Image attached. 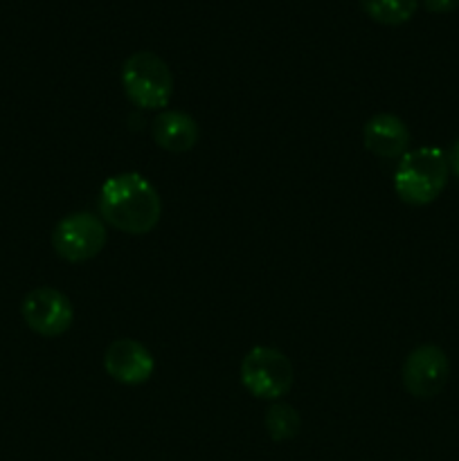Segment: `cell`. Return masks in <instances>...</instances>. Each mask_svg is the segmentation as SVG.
Instances as JSON below:
<instances>
[{
  "label": "cell",
  "mask_w": 459,
  "mask_h": 461,
  "mask_svg": "<svg viewBox=\"0 0 459 461\" xmlns=\"http://www.w3.org/2000/svg\"><path fill=\"white\" fill-rule=\"evenodd\" d=\"M99 214L112 228L126 234H147L158 225L162 201L156 187L142 174H117L102 185Z\"/></svg>",
  "instance_id": "obj_1"
},
{
  "label": "cell",
  "mask_w": 459,
  "mask_h": 461,
  "mask_svg": "<svg viewBox=\"0 0 459 461\" xmlns=\"http://www.w3.org/2000/svg\"><path fill=\"white\" fill-rule=\"evenodd\" d=\"M448 158L436 147H421L400 158L394 171V189L408 205L423 207L441 196L448 183Z\"/></svg>",
  "instance_id": "obj_2"
},
{
  "label": "cell",
  "mask_w": 459,
  "mask_h": 461,
  "mask_svg": "<svg viewBox=\"0 0 459 461\" xmlns=\"http://www.w3.org/2000/svg\"><path fill=\"white\" fill-rule=\"evenodd\" d=\"M122 86L135 106L158 111L169 106L174 95V75L165 59L153 52H133L122 66Z\"/></svg>",
  "instance_id": "obj_3"
},
{
  "label": "cell",
  "mask_w": 459,
  "mask_h": 461,
  "mask_svg": "<svg viewBox=\"0 0 459 461\" xmlns=\"http://www.w3.org/2000/svg\"><path fill=\"white\" fill-rule=\"evenodd\" d=\"M241 383L256 399H279L292 387V365L273 347H255L241 363Z\"/></svg>",
  "instance_id": "obj_4"
},
{
  "label": "cell",
  "mask_w": 459,
  "mask_h": 461,
  "mask_svg": "<svg viewBox=\"0 0 459 461\" xmlns=\"http://www.w3.org/2000/svg\"><path fill=\"white\" fill-rule=\"evenodd\" d=\"M104 246H106L104 221L88 212L68 214L66 219L58 221L52 232L54 252L68 264L93 259L104 250Z\"/></svg>",
  "instance_id": "obj_5"
},
{
  "label": "cell",
  "mask_w": 459,
  "mask_h": 461,
  "mask_svg": "<svg viewBox=\"0 0 459 461\" xmlns=\"http://www.w3.org/2000/svg\"><path fill=\"white\" fill-rule=\"evenodd\" d=\"M21 313L27 327L43 338L63 336L72 327V318H75L68 295L50 286H40L27 293Z\"/></svg>",
  "instance_id": "obj_6"
},
{
  "label": "cell",
  "mask_w": 459,
  "mask_h": 461,
  "mask_svg": "<svg viewBox=\"0 0 459 461\" xmlns=\"http://www.w3.org/2000/svg\"><path fill=\"white\" fill-rule=\"evenodd\" d=\"M450 360L436 345H421L410 351L403 363V387L414 399H432L446 387Z\"/></svg>",
  "instance_id": "obj_7"
},
{
  "label": "cell",
  "mask_w": 459,
  "mask_h": 461,
  "mask_svg": "<svg viewBox=\"0 0 459 461\" xmlns=\"http://www.w3.org/2000/svg\"><path fill=\"white\" fill-rule=\"evenodd\" d=\"M104 369L112 381L122 385H142L153 376L156 363L147 347L140 345L138 340L122 338L108 345L104 354Z\"/></svg>",
  "instance_id": "obj_8"
},
{
  "label": "cell",
  "mask_w": 459,
  "mask_h": 461,
  "mask_svg": "<svg viewBox=\"0 0 459 461\" xmlns=\"http://www.w3.org/2000/svg\"><path fill=\"white\" fill-rule=\"evenodd\" d=\"M363 140L369 153L382 160H394L408 153L410 131L400 117L392 113H378L364 124Z\"/></svg>",
  "instance_id": "obj_9"
},
{
  "label": "cell",
  "mask_w": 459,
  "mask_h": 461,
  "mask_svg": "<svg viewBox=\"0 0 459 461\" xmlns=\"http://www.w3.org/2000/svg\"><path fill=\"white\" fill-rule=\"evenodd\" d=\"M151 131L158 147L171 153H184L196 147L198 142L196 120L183 111H162L153 120Z\"/></svg>",
  "instance_id": "obj_10"
},
{
  "label": "cell",
  "mask_w": 459,
  "mask_h": 461,
  "mask_svg": "<svg viewBox=\"0 0 459 461\" xmlns=\"http://www.w3.org/2000/svg\"><path fill=\"white\" fill-rule=\"evenodd\" d=\"M360 7L382 25H400L410 21L418 7V0H358Z\"/></svg>",
  "instance_id": "obj_11"
},
{
  "label": "cell",
  "mask_w": 459,
  "mask_h": 461,
  "mask_svg": "<svg viewBox=\"0 0 459 461\" xmlns=\"http://www.w3.org/2000/svg\"><path fill=\"white\" fill-rule=\"evenodd\" d=\"M302 419L297 410L288 403L270 405L266 412V430L273 441H288L300 432Z\"/></svg>",
  "instance_id": "obj_12"
},
{
  "label": "cell",
  "mask_w": 459,
  "mask_h": 461,
  "mask_svg": "<svg viewBox=\"0 0 459 461\" xmlns=\"http://www.w3.org/2000/svg\"><path fill=\"white\" fill-rule=\"evenodd\" d=\"M430 12L435 14H446V12H453V9L459 7V0H423Z\"/></svg>",
  "instance_id": "obj_13"
},
{
  "label": "cell",
  "mask_w": 459,
  "mask_h": 461,
  "mask_svg": "<svg viewBox=\"0 0 459 461\" xmlns=\"http://www.w3.org/2000/svg\"><path fill=\"white\" fill-rule=\"evenodd\" d=\"M446 158H448V169L459 178V140L448 149Z\"/></svg>",
  "instance_id": "obj_14"
}]
</instances>
